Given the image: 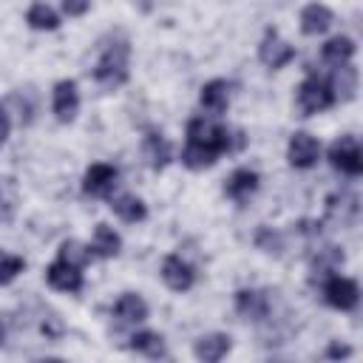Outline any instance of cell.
<instances>
[{
  "label": "cell",
  "mask_w": 363,
  "mask_h": 363,
  "mask_svg": "<svg viewBox=\"0 0 363 363\" xmlns=\"http://www.w3.org/2000/svg\"><path fill=\"white\" fill-rule=\"evenodd\" d=\"M128 60H130V45L128 40H116L111 45L102 48L96 65H94V79L102 85V88H119L128 82L130 71H128Z\"/></svg>",
  "instance_id": "6da1fadb"
},
{
  "label": "cell",
  "mask_w": 363,
  "mask_h": 363,
  "mask_svg": "<svg viewBox=\"0 0 363 363\" xmlns=\"http://www.w3.org/2000/svg\"><path fill=\"white\" fill-rule=\"evenodd\" d=\"M295 105L301 111V116H315V113H323L335 105V96H332V88L323 77H315L309 74L298 88H295Z\"/></svg>",
  "instance_id": "7a4b0ae2"
},
{
  "label": "cell",
  "mask_w": 363,
  "mask_h": 363,
  "mask_svg": "<svg viewBox=\"0 0 363 363\" xmlns=\"http://www.w3.org/2000/svg\"><path fill=\"white\" fill-rule=\"evenodd\" d=\"M320 289H323V301L332 306V309H340V312H352L360 301V286L357 281L352 278H343V275H329L320 281Z\"/></svg>",
  "instance_id": "3957f363"
},
{
  "label": "cell",
  "mask_w": 363,
  "mask_h": 363,
  "mask_svg": "<svg viewBox=\"0 0 363 363\" xmlns=\"http://www.w3.org/2000/svg\"><path fill=\"white\" fill-rule=\"evenodd\" d=\"M329 164L346 176H360L363 173V153H360V145L352 133L335 139L329 145Z\"/></svg>",
  "instance_id": "277c9868"
},
{
  "label": "cell",
  "mask_w": 363,
  "mask_h": 363,
  "mask_svg": "<svg viewBox=\"0 0 363 363\" xmlns=\"http://www.w3.org/2000/svg\"><path fill=\"white\" fill-rule=\"evenodd\" d=\"M116 182H119V170L113 164L94 162L82 176V190H85V196H94V199H111Z\"/></svg>",
  "instance_id": "5b68a950"
},
{
  "label": "cell",
  "mask_w": 363,
  "mask_h": 363,
  "mask_svg": "<svg viewBox=\"0 0 363 363\" xmlns=\"http://www.w3.org/2000/svg\"><path fill=\"white\" fill-rule=\"evenodd\" d=\"M286 159H289L292 167L309 170L320 159V142L312 133H306V130H295L289 136V145H286Z\"/></svg>",
  "instance_id": "8992f818"
},
{
  "label": "cell",
  "mask_w": 363,
  "mask_h": 363,
  "mask_svg": "<svg viewBox=\"0 0 363 363\" xmlns=\"http://www.w3.org/2000/svg\"><path fill=\"white\" fill-rule=\"evenodd\" d=\"M258 60H261L267 68L278 71V68H284V65H289V62L295 60V45H289L275 28H269V31L264 34L261 45H258Z\"/></svg>",
  "instance_id": "52a82bcc"
},
{
  "label": "cell",
  "mask_w": 363,
  "mask_h": 363,
  "mask_svg": "<svg viewBox=\"0 0 363 363\" xmlns=\"http://www.w3.org/2000/svg\"><path fill=\"white\" fill-rule=\"evenodd\" d=\"M51 105H54V116L68 125L77 119L79 113V91H77V82L74 79H60L51 91Z\"/></svg>",
  "instance_id": "ba28073f"
},
{
  "label": "cell",
  "mask_w": 363,
  "mask_h": 363,
  "mask_svg": "<svg viewBox=\"0 0 363 363\" xmlns=\"http://www.w3.org/2000/svg\"><path fill=\"white\" fill-rule=\"evenodd\" d=\"M357 213H360V199L352 190H337L326 199V221L346 227L357 221Z\"/></svg>",
  "instance_id": "9c48e42d"
},
{
  "label": "cell",
  "mask_w": 363,
  "mask_h": 363,
  "mask_svg": "<svg viewBox=\"0 0 363 363\" xmlns=\"http://www.w3.org/2000/svg\"><path fill=\"white\" fill-rule=\"evenodd\" d=\"M162 281L173 292H187L196 284V269L182 255L173 252V255H164V261H162Z\"/></svg>",
  "instance_id": "30bf717a"
},
{
  "label": "cell",
  "mask_w": 363,
  "mask_h": 363,
  "mask_svg": "<svg viewBox=\"0 0 363 363\" xmlns=\"http://www.w3.org/2000/svg\"><path fill=\"white\" fill-rule=\"evenodd\" d=\"M235 309H238V315H244L247 320L261 323V320L269 318L272 303H269V295H267L264 289H238V292H235Z\"/></svg>",
  "instance_id": "8fae6325"
},
{
  "label": "cell",
  "mask_w": 363,
  "mask_h": 363,
  "mask_svg": "<svg viewBox=\"0 0 363 363\" xmlns=\"http://www.w3.org/2000/svg\"><path fill=\"white\" fill-rule=\"evenodd\" d=\"M343 250L340 247H335V244H320V247H315V252H312V258H309V269H312V278H318V281H323V278H329V275H335L340 267H343Z\"/></svg>",
  "instance_id": "7c38bea8"
},
{
  "label": "cell",
  "mask_w": 363,
  "mask_h": 363,
  "mask_svg": "<svg viewBox=\"0 0 363 363\" xmlns=\"http://www.w3.org/2000/svg\"><path fill=\"white\" fill-rule=\"evenodd\" d=\"M45 281H48L51 289H60V292H68V295L79 292L82 284H85L82 269L68 267V264H62V261H54V264L45 267Z\"/></svg>",
  "instance_id": "4fadbf2b"
},
{
  "label": "cell",
  "mask_w": 363,
  "mask_h": 363,
  "mask_svg": "<svg viewBox=\"0 0 363 363\" xmlns=\"http://www.w3.org/2000/svg\"><path fill=\"white\" fill-rule=\"evenodd\" d=\"M230 349H233V337L224 335V332L201 335V337L193 343V354H196V360H201V363H218Z\"/></svg>",
  "instance_id": "5bb4252c"
},
{
  "label": "cell",
  "mask_w": 363,
  "mask_h": 363,
  "mask_svg": "<svg viewBox=\"0 0 363 363\" xmlns=\"http://www.w3.org/2000/svg\"><path fill=\"white\" fill-rule=\"evenodd\" d=\"M298 23H301V31H303L306 37H318V34L329 31V26L335 23V14H332V9L323 6V3H306V6L301 9Z\"/></svg>",
  "instance_id": "9a60e30c"
},
{
  "label": "cell",
  "mask_w": 363,
  "mask_h": 363,
  "mask_svg": "<svg viewBox=\"0 0 363 363\" xmlns=\"http://www.w3.org/2000/svg\"><path fill=\"white\" fill-rule=\"evenodd\" d=\"M199 105L210 113V116H221L230 105V82L227 79H210L201 85L199 94Z\"/></svg>",
  "instance_id": "2e32d148"
},
{
  "label": "cell",
  "mask_w": 363,
  "mask_h": 363,
  "mask_svg": "<svg viewBox=\"0 0 363 363\" xmlns=\"http://www.w3.org/2000/svg\"><path fill=\"white\" fill-rule=\"evenodd\" d=\"M142 156H145V162H147L153 170H164V167L170 164V159H173V145H170L159 130H150V133H145V139H142Z\"/></svg>",
  "instance_id": "e0dca14e"
},
{
  "label": "cell",
  "mask_w": 363,
  "mask_h": 363,
  "mask_svg": "<svg viewBox=\"0 0 363 363\" xmlns=\"http://www.w3.org/2000/svg\"><path fill=\"white\" fill-rule=\"evenodd\" d=\"M357 79H360V77H357V68H354L352 62L332 68V77H329L326 82H329V88H332L335 102H349V99H354V94H357Z\"/></svg>",
  "instance_id": "ac0fdd59"
},
{
  "label": "cell",
  "mask_w": 363,
  "mask_h": 363,
  "mask_svg": "<svg viewBox=\"0 0 363 363\" xmlns=\"http://www.w3.org/2000/svg\"><path fill=\"white\" fill-rule=\"evenodd\" d=\"M258 184H261V179H258V173L255 170H250V167H238V170H233L230 173V179L224 182V193H227V199H233V201H247L255 190H258Z\"/></svg>",
  "instance_id": "d6986e66"
},
{
  "label": "cell",
  "mask_w": 363,
  "mask_h": 363,
  "mask_svg": "<svg viewBox=\"0 0 363 363\" xmlns=\"http://www.w3.org/2000/svg\"><path fill=\"white\" fill-rule=\"evenodd\" d=\"M354 51H357L354 40H352V37H346V34H337V37H329V40L320 45V60H323L326 65L337 68V65L352 62Z\"/></svg>",
  "instance_id": "ffe728a7"
},
{
  "label": "cell",
  "mask_w": 363,
  "mask_h": 363,
  "mask_svg": "<svg viewBox=\"0 0 363 363\" xmlns=\"http://www.w3.org/2000/svg\"><path fill=\"white\" fill-rule=\"evenodd\" d=\"M113 315H116L119 323L133 326V323L147 320V303H145L142 295H136V292H125V295H119V301L113 303Z\"/></svg>",
  "instance_id": "44dd1931"
},
{
  "label": "cell",
  "mask_w": 363,
  "mask_h": 363,
  "mask_svg": "<svg viewBox=\"0 0 363 363\" xmlns=\"http://www.w3.org/2000/svg\"><path fill=\"white\" fill-rule=\"evenodd\" d=\"M88 247H91V255H96V258H113L122 250V235L108 224H96Z\"/></svg>",
  "instance_id": "7402d4cb"
},
{
  "label": "cell",
  "mask_w": 363,
  "mask_h": 363,
  "mask_svg": "<svg viewBox=\"0 0 363 363\" xmlns=\"http://www.w3.org/2000/svg\"><path fill=\"white\" fill-rule=\"evenodd\" d=\"M218 150L216 147H207V145H199V142H184V150H182V164L187 170H207L218 162Z\"/></svg>",
  "instance_id": "603a6c76"
},
{
  "label": "cell",
  "mask_w": 363,
  "mask_h": 363,
  "mask_svg": "<svg viewBox=\"0 0 363 363\" xmlns=\"http://www.w3.org/2000/svg\"><path fill=\"white\" fill-rule=\"evenodd\" d=\"M111 210H113L122 221H128V224H136V221H145V218H147L145 201H142L139 196H133V193L113 196V199H111Z\"/></svg>",
  "instance_id": "cb8c5ba5"
},
{
  "label": "cell",
  "mask_w": 363,
  "mask_h": 363,
  "mask_svg": "<svg viewBox=\"0 0 363 363\" xmlns=\"http://www.w3.org/2000/svg\"><path fill=\"white\" fill-rule=\"evenodd\" d=\"M26 23H28L34 31H54V28H60V14H57L48 3L37 0V3L28 6V11H26Z\"/></svg>",
  "instance_id": "d4e9b609"
},
{
  "label": "cell",
  "mask_w": 363,
  "mask_h": 363,
  "mask_svg": "<svg viewBox=\"0 0 363 363\" xmlns=\"http://www.w3.org/2000/svg\"><path fill=\"white\" fill-rule=\"evenodd\" d=\"M130 349L145 354V357H167V349H164V337L159 332H133L130 335Z\"/></svg>",
  "instance_id": "484cf974"
},
{
  "label": "cell",
  "mask_w": 363,
  "mask_h": 363,
  "mask_svg": "<svg viewBox=\"0 0 363 363\" xmlns=\"http://www.w3.org/2000/svg\"><path fill=\"white\" fill-rule=\"evenodd\" d=\"M91 258H94V255H91V247L82 244V241H77V238L62 241L60 250H57V261H62V264H68V267H77V269H85Z\"/></svg>",
  "instance_id": "4316f807"
},
{
  "label": "cell",
  "mask_w": 363,
  "mask_h": 363,
  "mask_svg": "<svg viewBox=\"0 0 363 363\" xmlns=\"http://www.w3.org/2000/svg\"><path fill=\"white\" fill-rule=\"evenodd\" d=\"M17 213V184L11 176H0V221H11Z\"/></svg>",
  "instance_id": "83f0119b"
},
{
  "label": "cell",
  "mask_w": 363,
  "mask_h": 363,
  "mask_svg": "<svg viewBox=\"0 0 363 363\" xmlns=\"http://www.w3.org/2000/svg\"><path fill=\"white\" fill-rule=\"evenodd\" d=\"M0 108L9 113V119L14 116L20 125H28V122L34 119V105H31L23 94H11V96H6V102H3Z\"/></svg>",
  "instance_id": "f1b7e54d"
},
{
  "label": "cell",
  "mask_w": 363,
  "mask_h": 363,
  "mask_svg": "<svg viewBox=\"0 0 363 363\" xmlns=\"http://www.w3.org/2000/svg\"><path fill=\"white\" fill-rule=\"evenodd\" d=\"M255 247L264 250V252H269V255H281V250H284V235H281L278 230H272V227H261V230L255 233Z\"/></svg>",
  "instance_id": "f546056e"
},
{
  "label": "cell",
  "mask_w": 363,
  "mask_h": 363,
  "mask_svg": "<svg viewBox=\"0 0 363 363\" xmlns=\"http://www.w3.org/2000/svg\"><path fill=\"white\" fill-rule=\"evenodd\" d=\"M26 269V261L20 255H11V252H0V286L11 284L20 272Z\"/></svg>",
  "instance_id": "4dcf8cb0"
},
{
  "label": "cell",
  "mask_w": 363,
  "mask_h": 363,
  "mask_svg": "<svg viewBox=\"0 0 363 363\" xmlns=\"http://www.w3.org/2000/svg\"><path fill=\"white\" fill-rule=\"evenodd\" d=\"M91 9V0H62V11L68 17H82Z\"/></svg>",
  "instance_id": "1f68e13d"
},
{
  "label": "cell",
  "mask_w": 363,
  "mask_h": 363,
  "mask_svg": "<svg viewBox=\"0 0 363 363\" xmlns=\"http://www.w3.org/2000/svg\"><path fill=\"white\" fill-rule=\"evenodd\" d=\"M43 332H45V337H60V335H62V323H60V318H57V315L45 318V320H43Z\"/></svg>",
  "instance_id": "d6a6232c"
},
{
  "label": "cell",
  "mask_w": 363,
  "mask_h": 363,
  "mask_svg": "<svg viewBox=\"0 0 363 363\" xmlns=\"http://www.w3.org/2000/svg\"><path fill=\"white\" fill-rule=\"evenodd\" d=\"M349 354H352V349L343 346V343H329V349H326V357H332V360H337V357H349Z\"/></svg>",
  "instance_id": "836d02e7"
},
{
  "label": "cell",
  "mask_w": 363,
  "mask_h": 363,
  "mask_svg": "<svg viewBox=\"0 0 363 363\" xmlns=\"http://www.w3.org/2000/svg\"><path fill=\"white\" fill-rule=\"evenodd\" d=\"M9 133H11V119H9V113H6L3 108H0V147L6 145Z\"/></svg>",
  "instance_id": "e575fe53"
},
{
  "label": "cell",
  "mask_w": 363,
  "mask_h": 363,
  "mask_svg": "<svg viewBox=\"0 0 363 363\" xmlns=\"http://www.w3.org/2000/svg\"><path fill=\"white\" fill-rule=\"evenodd\" d=\"M3 337H6V326H3V320H0V343H3Z\"/></svg>",
  "instance_id": "d590c367"
}]
</instances>
